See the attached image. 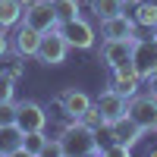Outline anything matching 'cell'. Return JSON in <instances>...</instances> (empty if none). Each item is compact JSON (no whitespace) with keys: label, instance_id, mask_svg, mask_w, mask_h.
<instances>
[{"label":"cell","instance_id":"6da1fadb","mask_svg":"<svg viewBox=\"0 0 157 157\" xmlns=\"http://www.w3.org/2000/svg\"><path fill=\"white\" fill-rule=\"evenodd\" d=\"M57 154H66V157H82V154H101V145L94 138V129L82 120H72L66 129L60 132L57 145H50Z\"/></svg>","mask_w":157,"mask_h":157},{"label":"cell","instance_id":"7a4b0ae2","mask_svg":"<svg viewBox=\"0 0 157 157\" xmlns=\"http://www.w3.org/2000/svg\"><path fill=\"white\" fill-rule=\"evenodd\" d=\"M66 54H69V44H66V38H63V32L60 29H54V32H44L41 35V44H38V60L44 63V66H60L63 60H66Z\"/></svg>","mask_w":157,"mask_h":157},{"label":"cell","instance_id":"3957f363","mask_svg":"<svg viewBox=\"0 0 157 157\" xmlns=\"http://www.w3.org/2000/svg\"><path fill=\"white\" fill-rule=\"evenodd\" d=\"M126 116H132L145 132H148V129H157V98L154 94H135V98H129Z\"/></svg>","mask_w":157,"mask_h":157},{"label":"cell","instance_id":"277c9868","mask_svg":"<svg viewBox=\"0 0 157 157\" xmlns=\"http://www.w3.org/2000/svg\"><path fill=\"white\" fill-rule=\"evenodd\" d=\"M110 72H113L110 88L120 91L123 98H135V91H138V85H141V75H138V69H135V63H132V60H123V63H116Z\"/></svg>","mask_w":157,"mask_h":157},{"label":"cell","instance_id":"5b68a950","mask_svg":"<svg viewBox=\"0 0 157 157\" xmlns=\"http://www.w3.org/2000/svg\"><path fill=\"white\" fill-rule=\"evenodd\" d=\"M94 107H98V113H101L104 126H110V123H116V120H123V116H126V110H129V98H123L120 91L107 88V91H104V94L94 101Z\"/></svg>","mask_w":157,"mask_h":157},{"label":"cell","instance_id":"8992f818","mask_svg":"<svg viewBox=\"0 0 157 157\" xmlns=\"http://www.w3.org/2000/svg\"><path fill=\"white\" fill-rule=\"evenodd\" d=\"M60 32H63V38H66L69 47H78V50L94 47V29H91L82 16H75L69 22H60Z\"/></svg>","mask_w":157,"mask_h":157},{"label":"cell","instance_id":"52a82bcc","mask_svg":"<svg viewBox=\"0 0 157 157\" xmlns=\"http://www.w3.org/2000/svg\"><path fill=\"white\" fill-rule=\"evenodd\" d=\"M22 16H25V25H32V29L41 32V35L60 29V19H57V13H54L50 3H29L22 10Z\"/></svg>","mask_w":157,"mask_h":157},{"label":"cell","instance_id":"ba28073f","mask_svg":"<svg viewBox=\"0 0 157 157\" xmlns=\"http://www.w3.org/2000/svg\"><path fill=\"white\" fill-rule=\"evenodd\" d=\"M16 126L22 129V132H41V129L47 126L44 107H41V104H35V101L16 104Z\"/></svg>","mask_w":157,"mask_h":157},{"label":"cell","instance_id":"9c48e42d","mask_svg":"<svg viewBox=\"0 0 157 157\" xmlns=\"http://www.w3.org/2000/svg\"><path fill=\"white\" fill-rule=\"evenodd\" d=\"M138 38H104V44H101V60L107 63V66L113 69L116 63H123V60H132V47H135Z\"/></svg>","mask_w":157,"mask_h":157},{"label":"cell","instance_id":"30bf717a","mask_svg":"<svg viewBox=\"0 0 157 157\" xmlns=\"http://www.w3.org/2000/svg\"><path fill=\"white\" fill-rule=\"evenodd\" d=\"M132 63L141 78H151L157 72V38H151V41H135L132 47Z\"/></svg>","mask_w":157,"mask_h":157},{"label":"cell","instance_id":"8fae6325","mask_svg":"<svg viewBox=\"0 0 157 157\" xmlns=\"http://www.w3.org/2000/svg\"><path fill=\"white\" fill-rule=\"evenodd\" d=\"M107 129H110V135H113V141H116V145H126V148H132L135 141L145 135V129H141V126L132 120V116H123V120L110 123Z\"/></svg>","mask_w":157,"mask_h":157},{"label":"cell","instance_id":"7c38bea8","mask_svg":"<svg viewBox=\"0 0 157 157\" xmlns=\"http://www.w3.org/2000/svg\"><path fill=\"white\" fill-rule=\"evenodd\" d=\"M57 101H60V107H63V113H66L69 120H82V116H85V110L91 107V98L85 94V91H75V88L63 91Z\"/></svg>","mask_w":157,"mask_h":157},{"label":"cell","instance_id":"4fadbf2b","mask_svg":"<svg viewBox=\"0 0 157 157\" xmlns=\"http://www.w3.org/2000/svg\"><path fill=\"white\" fill-rule=\"evenodd\" d=\"M101 35L104 38H135V19H129L126 13L101 19Z\"/></svg>","mask_w":157,"mask_h":157},{"label":"cell","instance_id":"5bb4252c","mask_svg":"<svg viewBox=\"0 0 157 157\" xmlns=\"http://www.w3.org/2000/svg\"><path fill=\"white\" fill-rule=\"evenodd\" d=\"M22 138L25 132L10 123V126H0V157H13V154H22Z\"/></svg>","mask_w":157,"mask_h":157},{"label":"cell","instance_id":"9a60e30c","mask_svg":"<svg viewBox=\"0 0 157 157\" xmlns=\"http://www.w3.org/2000/svg\"><path fill=\"white\" fill-rule=\"evenodd\" d=\"M16 54L19 57H35L38 54V44H41V32H35L32 25H19V32H16Z\"/></svg>","mask_w":157,"mask_h":157},{"label":"cell","instance_id":"2e32d148","mask_svg":"<svg viewBox=\"0 0 157 157\" xmlns=\"http://www.w3.org/2000/svg\"><path fill=\"white\" fill-rule=\"evenodd\" d=\"M50 151V141L44 138V129L41 132H25L22 138V154H29V157H41Z\"/></svg>","mask_w":157,"mask_h":157},{"label":"cell","instance_id":"e0dca14e","mask_svg":"<svg viewBox=\"0 0 157 157\" xmlns=\"http://www.w3.org/2000/svg\"><path fill=\"white\" fill-rule=\"evenodd\" d=\"M123 6H126V0H88V10L98 16V22L116 16V13H123Z\"/></svg>","mask_w":157,"mask_h":157},{"label":"cell","instance_id":"ac0fdd59","mask_svg":"<svg viewBox=\"0 0 157 157\" xmlns=\"http://www.w3.org/2000/svg\"><path fill=\"white\" fill-rule=\"evenodd\" d=\"M22 19V0H0V29H10Z\"/></svg>","mask_w":157,"mask_h":157},{"label":"cell","instance_id":"d6986e66","mask_svg":"<svg viewBox=\"0 0 157 157\" xmlns=\"http://www.w3.org/2000/svg\"><path fill=\"white\" fill-rule=\"evenodd\" d=\"M135 25H145V29H154V25H157V3H154V0H138Z\"/></svg>","mask_w":157,"mask_h":157},{"label":"cell","instance_id":"ffe728a7","mask_svg":"<svg viewBox=\"0 0 157 157\" xmlns=\"http://www.w3.org/2000/svg\"><path fill=\"white\" fill-rule=\"evenodd\" d=\"M50 6H54L60 22H69L78 16V0H50Z\"/></svg>","mask_w":157,"mask_h":157},{"label":"cell","instance_id":"44dd1931","mask_svg":"<svg viewBox=\"0 0 157 157\" xmlns=\"http://www.w3.org/2000/svg\"><path fill=\"white\" fill-rule=\"evenodd\" d=\"M13 91H16V72H0V104L13 101Z\"/></svg>","mask_w":157,"mask_h":157},{"label":"cell","instance_id":"7402d4cb","mask_svg":"<svg viewBox=\"0 0 157 157\" xmlns=\"http://www.w3.org/2000/svg\"><path fill=\"white\" fill-rule=\"evenodd\" d=\"M10 123H16V104L3 101L0 104V126H10Z\"/></svg>","mask_w":157,"mask_h":157},{"label":"cell","instance_id":"603a6c76","mask_svg":"<svg viewBox=\"0 0 157 157\" xmlns=\"http://www.w3.org/2000/svg\"><path fill=\"white\" fill-rule=\"evenodd\" d=\"M6 50H10V44H6V35H3V29H0V57H3Z\"/></svg>","mask_w":157,"mask_h":157},{"label":"cell","instance_id":"cb8c5ba5","mask_svg":"<svg viewBox=\"0 0 157 157\" xmlns=\"http://www.w3.org/2000/svg\"><path fill=\"white\" fill-rule=\"evenodd\" d=\"M148 85H151V94H154V98H157V72H154V75H151V78H148Z\"/></svg>","mask_w":157,"mask_h":157},{"label":"cell","instance_id":"d4e9b609","mask_svg":"<svg viewBox=\"0 0 157 157\" xmlns=\"http://www.w3.org/2000/svg\"><path fill=\"white\" fill-rule=\"evenodd\" d=\"M22 3L29 6V3H50V0H22Z\"/></svg>","mask_w":157,"mask_h":157},{"label":"cell","instance_id":"484cf974","mask_svg":"<svg viewBox=\"0 0 157 157\" xmlns=\"http://www.w3.org/2000/svg\"><path fill=\"white\" fill-rule=\"evenodd\" d=\"M154 38H157V25H154Z\"/></svg>","mask_w":157,"mask_h":157}]
</instances>
